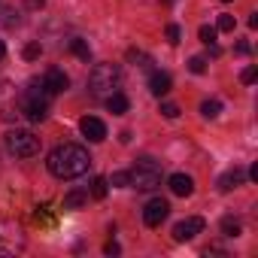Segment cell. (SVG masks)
Returning a JSON list of instances; mask_svg holds the SVG:
<instances>
[{"instance_id": "44dd1931", "label": "cell", "mask_w": 258, "mask_h": 258, "mask_svg": "<svg viewBox=\"0 0 258 258\" xmlns=\"http://www.w3.org/2000/svg\"><path fill=\"white\" fill-rule=\"evenodd\" d=\"M109 182L118 185V188H127V185H131V173H127V170H115V173L109 176Z\"/></svg>"}, {"instance_id": "7a4b0ae2", "label": "cell", "mask_w": 258, "mask_h": 258, "mask_svg": "<svg viewBox=\"0 0 258 258\" xmlns=\"http://www.w3.org/2000/svg\"><path fill=\"white\" fill-rule=\"evenodd\" d=\"M49 91H46V85L43 82H31V88L28 91H22V112L31 118V121H43L46 115H49Z\"/></svg>"}, {"instance_id": "d4e9b609", "label": "cell", "mask_w": 258, "mask_h": 258, "mask_svg": "<svg viewBox=\"0 0 258 258\" xmlns=\"http://www.w3.org/2000/svg\"><path fill=\"white\" fill-rule=\"evenodd\" d=\"M255 76H258V70H255V67H246V70L240 73V82H243V85H252Z\"/></svg>"}, {"instance_id": "d6986e66", "label": "cell", "mask_w": 258, "mask_h": 258, "mask_svg": "<svg viewBox=\"0 0 258 258\" xmlns=\"http://www.w3.org/2000/svg\"><path fill=\"white\" fill-rule=\"evenodd\" d=\"M219 112H222V103H219V100H204V103H201V115H204V118H216Z\"/></svg>"}, {"instance_id": "5bb4252c", "label": "cell", "mask_w": 258, "mask_h": 258, "mask_svg": "<svg viewBox=\"0 0 258 258\" xmlns=\"http://www.w3.org/2000/svg\"><path fill=\"white\" fill-rule=\"evenodd\" d=\"M127 106H131V103H127V97H124L121 91H112V94L106 97V109H109L112 115H124Z\"/></svg>"}, {"instance_id": "ac0fdd59", "label": "cell", "mask_w": 258, "mask_h": 258, "mask_svg": "<svg viewBox=\"0 0 258 258\" xmlns=\"http://www.w3.org/2000/svg\"><path fill=\"white\" fill-rule=\"evenodd\" d=\"M70 52H73L76 58H82V61H88V58H91V49H88V43H85V40H73V43H70Z\"/></svg>"}, {"instance_id": "4316f807", "label": "cell", "mask_w": 258, "mask_h": 258, "mask_svg": "<svg viewBox=\"0 0 258 258\" xmlns=\"http://www.w3.org/2000/svg\"><path fill=\"white\" fill-rule=\"evenodd\" d=\"M179 37H182V31H179V25H167V40L176 46L179 43Z\"/></svg>"}, {"instance_id": "2e32d148", "label": "cell", "mask_w": 258, "mask_h": 258, "mask_svg": "<svg viewBox=\"0 0 258 258\" xmlns=\"http://www.w3.org/2000/svg\"><path fill=\"white\" fill-rule=\"evenodd\" d=\"M106 188H109V179H103V176H94V182H91V198L103 201V198H106Z\"/></svg>"}, {"instance_id": "4fadbf2b", "label": "cell", "mask_w": 258, "mask_h": 258, "mask_svg": "<svg viewBox=\"0 0 258 258\" xmlns=\"http://www.w3.org/2000/svg\"><path fill=\"white\" fill-rule=\"evenodd\" d=\"M149 91H152L155 97H164V94L170 91V76L161 73V70H155V73L149 76Z\"/></svg>"}, {"instance_id": "d6a6232c", "label": "cell", "mask_w": 258, "mask_h": 258, "mask_svg": "<svg viewBox=\"0 0 258 258\" xmlns=\"http://www.w3.org/2000/svg\"><path fill=\"white\" fill-rule=\"evenodd\" d=\"M225 4H231V0H225Z\"/></svg>"}, {"instance_id": "e0dca14e", "label": "cell", "mask_w": 258, "mask_h": 258, "mask_svg": "<svg viewBox=\"0 0 258 258\" xmlns=\"http://www.w3.org/2000/svg\"><path fill=\"white\" fill-rule=\"evenodd\" d=\"M240 231H243V228H240L237 219H231V216L222 219V234H225V237H240Z\"/></svg>"}, {"instance_id": "7c38bea8", "label": "cell", "mask_w": 258, "mask_h": 258, "mask_svg": "<svg viewBox=\"0 0 258 258\" xmlns=\"http://www.w3.org/2000/svg\"><path fill=\"white\" fill-rule=\"evenodd\" d=\"M243 182H246V170H243V167H231L228 173H222L219 188H222V191H231V188H240Z\"/></svg>"}, {"instance_id": "5b68a950", "label": "cell", "mask_w": 258, "mask_h": 258, "mask_svg": "<svg viewBox=\"0 0 258 258\" xmlns=\"http://www.w3.org/2000/svg\"><path fill=\"white\" fill-rule=\"evenodd\" d=\"M4 143H7V149H10L16 158H34V155L40 152V137L31 134V131H25V127L10 131V134L4 137Z\"/></svg>"}, {"instance_id": "ba28073f", "label": "cell", "mask_w": 258, "mask_h": 258, "mask_svg": "<svg viewBox=\"0 0 258 258\" xmlns=\"http://www.w3.org/2000/svg\"><path fill=\"white\" fill-rule=\"evenodd\" d=\"M167 213H170V204H167L164 198H152V201L146 204V210H143V222H146V228H158V225L167 219Z\"/></svg>"}, {"instance_id": "9c48e42d", "label": "cell", "mask_w": 258, "mask_h": 258, "mask_svg": "<svg viewBox=\"0 0 258 258\" xmlns=\"http://www.w3.org/2000/svg\"><path fill=\"white\" fill-rule=\"evenodd\" d=\"M79 131H82V137H85L88 143H100V140L106 137V124H103L100 118H94V115H82V118H79Z\"/></svg>"}, {"instance_id": "f546056e", "label": "cell", "mask_w": 258, "mask_h": 258, "mask_svg": "<svg viewBox=\"0 0 258 258\" xmlns=\"http://www.w3.org/2000/svg\"><path fill=\"white\" fill-rule=\"evenodd\" d=\"M25 7H28V10H43L46 0H25Z\"/></svg>"}, {"instance_id": "603a6c76", "label": "cell", "mask_w": 258, "mask_h": 258, "mask_svg": "<svg viewBox=\"0 0 258 258\" xmlns=\"http://www.w3.org/2000/svg\"><path fill=\"white\" fill-rule=\"evenodd\" d=\"M188 70H191L195 76H201V73H207V58H201V55H195V58L188 61Z\"/></svg>"}, {"instance_id": "484cf974", "label": "cell", "mask_w": 258, "mask_h": 258, "mask_svg": "<svg viewBox=\"0 0 258 258\" xmlns=\"http://www.w3.org/2000/svg\"><path fill=\"white\" fill-rule=\"evenodd\" d=\"M161 115L164 118H176L179 115V106L176 103H161Z\"/></svg>"}, {"instance_id": "52a82bcc", "label": "cell", "mask_w": 258, "mask_h": 258, "mask_svg": "<svg viewBox=\"0 0 258 258\" xmlns=\"http://www.w3.org/2000/svg\"><path fill=\"white\" fill-rule=\"evenodd\" d=\"M204 228H207V222H204L201 216H188V219H182V222H176V225H173V240H176V243L195 240Z\"/></svg>"}, {"instance_id": "8992f818", "label": "cell", "mask_w": 258, "mask_h": 258, "mask_svg": "<svg viewBox=\"0 0 258 258\" xmlns=\"http://www.w3.org/2000/svg\"><path fill=\"white\" fill-rule=\"evenodd\" d=\"M22 115V94L13 82H0V118L16 121Z\"/></svg>"}, {"instance_id": "277c9868", "label": "cell", "mask_w": 258, "mask_h": 258, "mask_svg": "<svg viewBox=\"0 0 258 258\" xmlns=\"http://www.w3.org/2000/svg\"><path fill=\"white\" fill-rule=\"evenodd\" d=\"M118 82H121V67L118 64H94V70L88 73V88L94 91V94H112V88H118Z\"/></svg>"}, {"instance_id": "4dcf8cb0", "label": "cell", "mask_w": 258, "mask_h": 258, "mask_svg": "<svg viewBox=\"0 0 258 258\" xmlns=\"http://www.w3.org/2000/svg\"><path fill=\"white\" fill-rule=\"evenodd\" d=\"M7 55V46H4V40H0V58H4Z\"/></svg>"}, {"instance_id": "3957f363", "label": "cell", "mask_w": 258, "mask_h": 258, "mask_svg": "<svg viewBox=\"0 0 258 258\" xmlns=\"http://www.w3.org/2000/svg\"><path fill=\"white\" fill-rule=\"evenodd\" d=\"M127 173H131V188L137 191H152L161 185V164L152 158H140L134 170H127Z\"/></svg>"}, {"instance_id": "8fae6325", "label": "cell", "mask_w": 258, "mask_h": 258, "mask_svg": "<svg viewBox=\"0 0 258 258\" xmlns=\"http://www.w3.org/2000/svg\"><path fill=\"white\" fill-rule=\"evenodd\" d=\"M167 185H170V191H173L176 198H188V195L195 191V179H191L188 173H173V176L167 179Z\"/></svg>"}, {"instance_id": "cb8c5ba5", "label": "cell", "mask_w": 258, "mask_h": 258, "mask_svg": "<svg viewBox=\"0 0 258 258\" xmlns=\"http://www.w3.org/2000/svg\"><path fill=\"white\" fill-rule=\"evenodd\" d=\"M198 34H201V43H207V46H210V43H216V34H219V31H216V28H210V25H201V31H198Z\"/></svg>"}, {"instance_id": "1f68e13d", "label": "cell", "mask_w": 258, "mask_h": 258, "mask_svg": "<svg viewBox=\"0 0 258 258\" xmlns=\"http://www.w3.org/2000/svg\"><path fill=\"white\" fill-rule=\"evenodd\" d=\"M164 4H173V0H164Z\"/></svg>"}, {"instance_id": "7402d4cb", "label": "cell", "mask_w": 258, "mask_h": 258, "mask_svg": "<svg viewBox=\"0 0 258 258\" xmlns=\"http://www.w3.org/2000/svg\"><path fill=\"white\" fill-rule=\"evenodd\" d=\"M22 55H25V61H37V58L43 55V46H40V43H28Z\"/></svg>"}, {"instance_id": "ffe728a7", "label": "cell", "mask_w": 258, "mask_h": 258, "mask_svg": "<svg viewBox=\"0 0 258 258\" xmlns=\"http://www.w3.org/2000/svg\"><path fill=\"white\" fill-rule=\"evenodd\" d=\"M234 28H237V19H234V16H228V13H222V16H219V22H216V31L231 34Z\"/></svg>"}, {"instance_id": "9a60e30c", "label": "cell", "mask_w": 258, "mask_h": 258, "mask_svg": "<svg viewBox=\"0 0 258 258\" xmlns=\"http://www.w3.org/2000/svg\"><path fill=\"white\" fill-rule=\"evenodd\" d=\"M85 201H88L85 191H70V195L64 198V210H79V207H85Z\"/></svg>"}, {"instance_id": "30bf717a", "label": "cell", "mask_w": 258, "mask_h": 258, "mask_svg": "<svg viewBox=\"0 0 258 258\" xmlns=\"http://www.w3.org/2000/svg\"><path fill=\"white\" fill-rule=\"evenodd\" d=\"M43 85H46V91H49V94H61V91H67L70 79H67V73H64L61 67H49V70H46V76H43Z\"/></svg>"}, {"instance_id": "f1b7e54d", "label": "cell", "mask_w": 258, "mask_h": 258, "mask_svg": "<svg viewBox=\"0 0 258 258\" xmlns=\"http://www.w3.org/2000/svg\"><path fill=\"white\" fill-rule=\"evenodd\" d=\"M103 252H106V255H118L121 249H118V243H115V240H109V243L103 246Z\"/></svg>"}, {"instance_id": "6da1fadb", "label": "cell", "mask_w": 258, "mask_h": 258, "mask_svg": "<svg viewBox=\"0 0 258 258\" xmlns=\"http://www.w3.org/2000/svg\"><path fill=\"white\" fill-rule=\"evenodd\" d=\"M46 167L55 179H76L82 173H88L91 167V155L76 146V143H64V146H55L46 158Z\"/></svg>"}, {"instance_id": "83f0119b", "label": "cell", "mask_w": 258, "mask_h": 258, "mask_svg": "<svg viewBox=\"0 0 258 258\" xmlns=\"http://www.w3.org/2000/svg\"><path fill=\"white\" fill-rule=\"evenodd\" d=\"M249 49H252V46H249L246 40H240V43L234 46V52H237V55H249Z\"/></svg>"}]
</instances>
